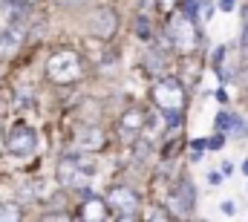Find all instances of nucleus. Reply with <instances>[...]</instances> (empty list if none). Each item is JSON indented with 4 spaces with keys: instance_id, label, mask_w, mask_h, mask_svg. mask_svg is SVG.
I'll list each match as a JSON object with an SVG mask.
<instances>
[{
    "instance_id": "nucleus-1",
    "label": "nucleus",
    "mask_w": 248,
    "mask_h": 222,
    "mask_svg": "<svg viewBox=\"0 0 248 222\" xmlns=\"http://www.w3.org/2000/svg\"><path fill=\"white\" fill-rule=\"evenodd\" d=\"M95 162L87 156V153H66L58 159V165H55V179H58V185L61 188H87L90 185V179L95 176Z\"/></svg>"
},
{
    "instance_id": "nucleus-24",
    "label": "nucleus",
    "mask_w": 248,
    "mask_h": 222,
    "mask_svg": "<svg viewBox=\"0 0 248 222\" xmlns=\"http://www.w3.org/2000/svg\"><path fill=\"white\" fill-rule=\"evenodd\" d=\"M156 6H159V9H162L165 15H170V12H173V9L179 6V0H156Z\"/></svg>"
},
{
    "instance_id": "nucleus-33",
    "label": "nucleus",
    "mask_w": 248,
    "mask_h": 222,
    "mask_svg": "<svg viewBox=\"0 0 248 222\" xmlns=\"http://www.w3.org/2000/svg\"><path fill=\"white\" fill-rule=\"evenodd\" d=\"M113 222H136V217H116Z\"/></svg>"
},
{
    "instance_id": "nucleus-27",
    "label": "nucleus",
    "mask_w": 248,
    "mask_h": 222,
    "mask_svg": "<svg viewBox=\"0 0 248 222\" xmlns=\"http://www.w3.org/2000/svg\"><path fill=\"white\" fill-rule=\"evenodd\" d=\"M214 15V3L211 0H202V20H208Z\"/></svg>"
},
{
    "instance_id": "nucleus-34",
    "label": "nucleus",
    "mask_w": 248,
    "mask_h": 222,
    "mask_svg": "<svg viewBox=\"0 0 248 222\" xmlns=\"http://www.w3.org/2000/svg\"><path fill=\"white\" fill-rule=\"evenodd\" d=\"M243 173H246V176H248V159H246V162H243Z\"/></svg>"
},
{
    "instance_id": "nucleus-30",
    "label": "nucleus",
    "mask_w": 248,
    "mask_h": 222,
    "mask_svg": "<svg viewBox=\"0 0 248 222\" xmlns=\"http://www.w3.org/2000/svg\"><path fill=\"white\" fill-rule=\"evenodd\" d=\"M214 98H217L219 104H225V101H228V93H225V90H217V93H214Z\"/></svg>"
},
{
    "instance_id": "nucleus-12",
    "label": "nucleus",
    "mask_w": 248,
    "mask_h": 222,
    "mask_svg": "<svg viewBox=\"0 0 248 222\" xmlns=\"http://www.w3.org/2000/svg\"><path fill=\"white\" fill-rule=\"evenodd\" d=\"M110 217V205H107V199L104 196H84L81 199V205H78V217L75 220L81 222H107Z\"/></svg>"
},
{
    "instance_id": "nucleus-5",
    "label": "nucleus",
    "mask_w": 248,
    "mask_h": 222,
    "mask_svg": "<svg viewBox=\"0 0 248 222\" xmlns=\"http://www.w3.org/2000/svg\"><path fill=\"white\" fill-rule=\"evenodd\" d=\"M150 101H153L159 110H185L187 93H185V87H182L179 78L165 75V78H159V81L150 87Z\"/></svg>"
},
{
    "instance_id": "nucleus-26",
    "label": "nucleus",
    "mask_w": 248,
    "mask_h": 222,
    "mask_svg": "<svg viewBox=\"0 0 248 222\" xmlns=\"http://www.w3.org/2000/svg\"><path fill=\"white\" fill-rule=\"evenodd\" d=\"M222 214H225V217H234V214H237V202L225 199V202H222Z\"/></svg>"
},
{
    "instance_id": "nucleus-20",
    "label": "nucleus",
    "mask_w": 248,
    "mask_h": 222,
    "mask_svg": "<svg viewBox=\"0 0 248 222\" xmlns=\"http://www.w3.org/2000/svg\"><path fill=\"white\" fill-rule=\"evenodd\" d=\"M144 222H170V211H168L165 205H162V208H150Z\"/></svg>"
},
{
    "instance_id": "nucleus-32",
    "label": "nucleus",
    "mask_w": 248,
    "mask_h": 222,
    "mask_svg": "<svg viewBox=\"0 0 248 222\" xmlns=\"http://www.w3.org/2000/svg\"><path fill=\"white\" fill-rule=\"evenodd\" d=\"M58 3H61V6H75V3H78V6H81L84 0H58Z\"/></svg>"
},
{
    "instance_id": "nucleus-17",
    "label": "nucleus",
    "mask_w": 248,
    "mask_h": 222,
    "mask_svg": "<svg viewBox=\"0 0 248 222\" xmlns=\"http://www.w3.org/2000/svg\"><path fill=\"white\" fill-rule=\"evenodd\" d=\"M162 121H165V127L168 130H179L182 127V110H162Z\"/></svg>"
},
{
    "instance_id": "nucleus-28",
    "label": "nucleus",
    "mask_w": 248,
    "mask_h": 222,
    "mask_svg": "<svg viewBox=\"0 0 248 222\" xmlns=\"http://www.w3.org/2000/svg\"><path fill=\"white\" fill-rule=\"evenodd\" d=\"M240 47H243V52H248V23H243V32H240Z\"/></svg>"
},
{
    "instance_id": "nucleus-7",
    "label": "nucleus",
    "mask_w": 248,
    "mask_h": 222,
    "mask_svg": "<svg viewBox=\"0 0 248 222\" xmlns=\"http://www.w3.org/2000/svg\"><path fill=\"white\" fill-rule=\"evenodd\" d=\"M104 199H107L110 211H116V217H136L139 208H141V196L130 185H124V182L110 185L107 193H104Z\"/></svg>"
},
{
    "instance_id": "nucleus-13",
    "label": "nucleus",
    "mask_w": 248,
    "mask_h": 222,
    "mask_svg": "<svg viewBox=\"0 0 248 222\" xmlns=\"http://www.w3.org/2000/svg\"><path fill=\"white\" fill-rule=\"evenodd\" d=\"M23 41H26V23H9V29L0 35V58L15 55Z\"/></svg>"
},
{
    "instance_id": "nucleus-11",
    "label": "nucleus",
    "mask_w": 248,
    "mask_h": 222,
    "mask_svg": "<svg viewBox=\"0 0 248 222\" xmlns=\"http://www.w3.org/2000/svg\"><path fill=\"white\" fill-rule=\"evenodd\" d=\"M141 66H144V72H150V75H159V78H165L168 75V69H170V52H168V47L159 41V44H153L144 58H141ZM156 78V81H159Z\"/></svg>"
},
{
    "instance_id": "nucleus-23",
    "label": "nucleus",
    "mask_w": 248,
    "mask_h": 222,
    "mask_svg": "<svg viewBox=\"0 0 248 222\" xmlns=\"http://www.w3.org/2000/svg\"><path fill=\"white\" fill-rule=\"evenodd\" d=\"M225 136H228V133H217V130H214V136L208 139V150H222V147H225Z\"/></svg>"
},
{
    "instance_id": "nucleus-31",
    "label": "nucleus",
    "mask_w": 248,
    "mask_h": 222,
    "mask_svg": "<svg viewBox=\"0 0 248 222\" xmlns=\"http://www.w3.org/2000/svg\"><path fill=\"white\" fill-rule=\"evenodd\" d=\"M153 6H156V0H141V12L144 9H153Z\"/></svg>"
},
{
    "instance_id": "nucleus-3",
    "label": "nucleus",
    "mask_w": 248,
    "mask_h": 222,
    "mask_svg": "<svg viewBox=\"0 0 248 222\" xmlns=\"http://www.w3.org/2000/svg\"><path fill=\"white\" fill-rule=\"evenodd\" d=\"M165 208L173 217H179V220H190L193 217V211H196V188H193V182H190L187 173H182L170 185V190L165 196Z\"/></svg>"
},
{
    "instance_id": "nucleus-29",
    "label": "nucleus",
    "mask_w": 248,
    "mask_h": 222,
    "mask_svg": "<svg viewBox=\"0 0 248 222\" xmlns=\"http://www.w3.org/2000/svg\"><path fill=\"white\" fill-rule=\"evenodd\" d=\"M237 9V0H219V12H234Z\"/></svg>"
},
{
    "instance_id": "nucleus-19",
    "label": "nucleus",
    "mask_w": 248,
    "mask_h": 222,
    "mask_svg": "<svg viewBox=\"0 0 248 222\" xmlns=\"http://www.w3.org/2000/svg\"><path fill=\"white\" fill-rule=\"evenodd\" d=\"M228 136H234V139H248V121L240 112H234V124H231V133H228Z\"/></svg>"
},
{
    "instance_id": "nucleus-9",
    "label": "nucleus",
    "mask_w": 248,
    "mask_h": 222,
    "mask_svg": "<svg viewBox=\"0 0 248 222\" xmlns=\"http://www.w3.org/2000/svg\"><path fill=\"white\" fill-rule=\"evenodd\" d=\"M150 124V115L144 107H130V110L122 112V118H119V139L127 142V144H136L139 139H141V133H144V127Z\"/></svg>"
},
{
    "instance_id": "nucleus-18",
    "label": "nucleus",
    "mask_w": 248,
    "mask_h": 222,
    "mask_svg": "<svg viewBox=\"0 0 248 222\" xmlns=\"http://www.w3.org/2000/svg\"><path fill=\"white\" fill-rule=\"evenodd\" d=\"M136 35H139L141 41H150V38H153V26H150L147 15H139V17H136Z\"/></svg>"
},
{
    "instance_id": "nucleus-10",
    "label": "nucleus",
    "mask_w": 248,
    "mask_h": 222,
    "mask_svg": "<svg viewBox=\"0 0 248 222\" xmlns=\"http://www.w3.org/2000/svg\"><path fill=\"white\" fill-rule=\"evenodd\" d=\"M104 144H107V136L101 124H81L75 130V147L81 153H98L104 150Z\"/></svg>"
},
{
    "instance_id": "nucleus-36",
    "label": "nucleus",
    "mask_w": 248,
    "mask_h": 222,
    "mask_svg": "<svg viewBox=\"0 0 248 222\" xmlns=\"http://www.w3.org/2000/svg\"><path fill=\"white\" fill-rule=\"evenodd\" d=\"M75 222H81V220H75Z\"/></svg>"
},
{
    "instance_id": "nucleus-2",
    "label": "nucleus",
    "mask_w": 248,
    "mask_h": 222,
    "mask_svg": "<svg viewBox=\"0 0 248 222\" xmlns=\"http://www.w3.org/2000/svg\"><path fill=\"white\" fill-rule=\"evenodd\" d=\"M84 75V58L75 49H55L52 55L46 58V78L55 87H69Z\"/></svg>"
},
{
    "instance_id": "nucleus-35",
    "label": "nucleus",
    "mask_w": 248,
    "mask_h": 222,
    "mask_svg": "<svg viewBox=\"0 0 248 222\" xmlns=\"http://www.w3.org/2000/svg\"><path fill=\"white\" fill-rule=\"evenodd\" d=\"M196 222H205V220H196Z\"/></svg>"
},
{
    "instance_id": "nucleus-25",
    "label": "nucleus",
    "mask_w": 248,
    "mask_h": 222,
    "mask_svg": "<svg viewBox=\"0 0 248 222\" xmlns=\"http://www.w3.org/2000/svg\"><path fill=\"white\" fill-rule=\"evenodd\" d=\"M222 179H225V173H222V170H211V173H208V182H211L214 188H219V185H222Z\"/></svg>"
},
{
    "instance_id": "nucleus-8",
    "label": "nucleus",
    "mask_w": 248,
    "mask_h": 222,
    "mask_svg": "<svg viewBox=\"0 0 248 222\" xmlns=\"http://www.w3.org/2000/svg\"><path fill=\"white\" fill-rule=\"evenodd\" d=\"M87 26H90V35L98 38V41H110L116 32H119V12L113 6H95L87 17Z\"/></svg>"
},
{
    "instance_id": "nucleus-16",
    "label": "nucleus",
    "mask_w": 248,
    "mask_h": 222,
    "mask_svg": "<svg viewBox=\"0 0 248 222\" xmlns=\"http://www.w3.org/2000/svg\"><path fill=\"white\" fill-rule=\"evenodd\" d=\"M211 69H214L219 78H225V47H217V49H214V55H211Z\"/></svg>"
},
{
    "instance_id": "nucleus-21",
    "label": "nucleus",
    "mask_w": 248,
    "mask_h": 222,
    "mask_svg": "<svg viewBox=\"0 0 248 222\" xmlns=\"http://www.w3.org/2000/svg\"><path fill=\"white\" fill-rule=\"evenodd\" d=\"M38 222H75V220H72L66 211H61V208H58V211H46V214H44Z\"/></svg>"
},
{
    "instance_id": "nucleus-22",
    "label": "nucleus",
    "mask_w": 248,
    "mask_h": 222,
    "mask_svg": "<svg viewBox=\"0 0 248 222\" xmlns=\"http://www.w3.org/2000/svg\"><path fill=\"white\" fill-rule=\"evenodd\" d=\"M17 107H20V110H29V107H35V95H29L26 90H17Z\"/></svg>"
},
{
    "instance_id": "nucleus-15",
    "label": "nucleus",
    "mask_w": 248,
    "mask_h": 222,
    "mask_svg": "<svg viewBox=\"0 0 248 222\" xmlns=\"http://www.w3.org/2000/svg\"><path fill=\"white\" fill-rule=\"evenodd\" d=\"M231 124H234V112L228 110L217 112V118H214V130L217 133H231Z\"/></svg>"
},
{
    "instance_id": "nucleus-14",
    "label": "nucleus",
    "mask_w": 248,
    "mask_h": 222,
    "mask_svg": "<svg viewBox=\"0 0 248 222\" xmlns=\"http://www.w3.org/2000/svg\"><path fill=\"white\" fill-rule=\"evenodd\" d=\"M0 222H23L20 202H0Z\"/></svg>"
},
{
    "instance_id": "nucleus-6",
    "label": "nucleus",
    "mask_w": 248,
    "mask_h": 222,
    "mask_svg": "<svg viewBox=\"0 0 248 222\" xmlns=\"http://www.w3.org/2000/svg\"><path fill=\"white\" fill-rule=\"evenodd\" d=\"M3 150L12 153V156H32L38 150V133H35V127L23 124V121L12 124L9 133L3 136Z\"/></svg>"
},
{
    "instance_id": "nucleus-4",
    "label": "nucleus",
    "mask_w": 248,
    "mask_h": 222,
    "mask_svg": "<svg viewBox=\"0 0 248 222\" xmlns=\"http://www.w3.org/2000/svg\"><path fill=\"white\" fill-rule=\"evenodd\" d=\"M168 41H170V49H176L179 55H193V49L199 47L196 20H190L187 15H173L168 20Z\"/></svg>"
}]
</instances>
